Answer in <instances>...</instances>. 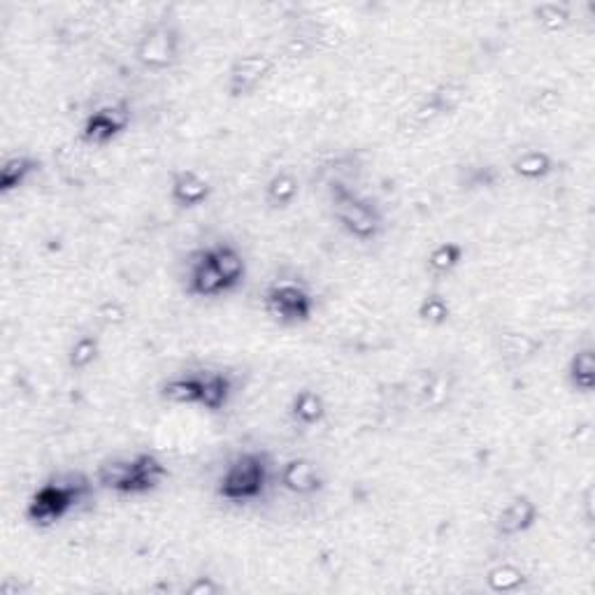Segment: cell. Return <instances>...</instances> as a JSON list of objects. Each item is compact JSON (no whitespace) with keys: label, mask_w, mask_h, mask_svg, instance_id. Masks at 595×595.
<instances>
[{"label":"cell","mask_w":595,"mask_h":595,"mask_svg":"<svg viewBox=\"0 0 595 595\" xmlns=\"http://www.w3.org/2000/svg\"><path fill=\"white\" fill-rule=\"evenodd\" d=\"M166 474H168V470L157 456L140 454V456L128 458V461H116L110 463V465H103L100 484L116 493L138 496V493L154 491L166 480Z\"/></svg>","instance_id":"6da1fadb"},{"label":"cell","mask_w":595,"mask_h":595,"mask_svg":"<svg viewBox=\"0 0 595 595\" xmlns=\"http://www.w3.org/2000/svg\"><path fill=\"white\" fill-rule=\"evenodd\" d=\"M268 461L263 454H242L225 468L219 481V496L231 503H249L266 491Z\"/></svg>","instance_id":"7a4b0ae2"},{"label":"cell","mask_w":595,"mask_h":595,"mask_svg":"<svg viewBox=\"0 0 595 595\" xmlns=\"http://www.w3.org/2000/svg\"><path fill=\"white\" fill-rule=\"evenodd\" d=\"M87 481H61V484H45L40 491L30 497L29 519L35 526H52L64 519L70 509L87 496Z\"/></svg>","instance_id":"3957f363"},{"label":"cell","mask_w":595,"mask_h":595,"mask_svg":"<svg viewBox=\"0 0 595 595\" xmlns=\"http://www.w3.org/2000/svg\"><path fill=\"white\" fill-rule=\"evenodd\" d=\"M333 209H336L337 221L359 240H372L379 231L377 209L368 200L349 191L347 186H333Z\"/></svg>","instance_id":"277c9868"},{"label":"cell","mask_w":595,"mask_h":595,"mask_svg":"<svg viewBox=\"0 0 595 595\" xmlns=\"http://www.w3.org/2000/svg\"><path fill=\"white\" fill-rule=\"evenodd\" d=\"M266 310L279 324H305L312 317L314 301L298 284H279L266 293Z\"/></svg>","instance_id":"5b68a950"},{"label":"cell","mask_w":595,"mask_h":595,"mask_svg":"<svg viewBox=\"0 0 595 595\" xmlns=\"http://www.w3.org/2000/svg\"><path fill=\"white\" fill-rule=\"evenodd\" d=\"M270 70L272 61L266 54H247V56L237 58L235 65L231 68V77H228V91L235 98L247 96V93H251L259 87L260 81L266 80Z\"/></svg>","instance_id":"8992f818"},{"label":"cell","mask_w":595,"mask_h":595,"mask_svg":"<svg viewBox=\"0 0 595 595\" xmlns=\"http://www.w3.org/2000/svg\"><path fill=\"white\" fill-rule=\"evenodd\" d=\"M128 126V112L119 107H105V110L93 112L84 123V140L91 145H107L110 140L123 133Z\"/></svg>","instance_id":"52a82bcc"},{"label":"cell","mask_w":595,"mask_h":595,"mask_svg":"<svg viewBox=\"0 0 595 595\" xmlns=\"http://www.w3.org/2000/svg\"><path fill=\"white\" fill-rule=\"evenodd\" d=\"M174 54H177V38L173 35V30L157 29L151 30L145 40H142L138 58L147 68L163 70L173 64Z\"/></svg>","instance_id":"ba28073f"},{"label":"cell","mask_w":595,"mask_h":595,"mask_svg":"<svg viewBox=\"0 0 595 595\" xmlns=\"http://www.w3.org/2000/svg\"><path fill=\"white\" fill-rule=\"evenodd\" d=\"M189 282H191V293L200 295V298H217V295L231 291L228 284L224 282V277L219 275V270H217V266H214L209 249H205V251L196 256Z\"/></svg>","instance_id":"9c48e42d"},{"label":"cell","mask_w":595,"mask_h":595,"mask_svg":"<svg viewBox=\"0 0 595 595\" xmlns=\"http://www.w3.org/2000/svg\"><path fill=\"white\" fill-rule=\"evenodd\" d=\"M538 521V507L528 497H516L497 516V531L503 535H521Z\"/></svg>","instance_id":"30bf717a"},{"label":"cell","mask_w":595,"mask_h":595,"mask_svg":"<svg viewBox=\"0 0 595 595\" xmlns=\"http://www.w3.org/2000/svg\"><path fill=\"white\" fill-rule=\"evenodd\" d=\"M209 184L196 173H180L173 182V200L180 208H198L208 200Z\"/></svg>","instance_id":"8fae6325"},{"label":"cell","mask_w":595,"mask_h":595,"mask_svg":"<svg viewBox=\"0 0 595 595\" xmlns=\"http://www.w3.org/2000/svg\"><path fill=\"white\" fill-rule=\"evenodd\" d=\"M198 384H200V400H198V404L209 412L224 410V404L231 398L228 377L219 375V372H205V375H198Z\"/></svg>","instance_id":"7c38bea8"},{"label":"cell","mask_w":595,"mask_h":595,"mask_svg":"<svg viewBox=\"0 0 595 595\" xmlns=\"http://www.w3.org/2000/svg\"><path fill=\"white\" fill-rule=\"evenodd\" d=\"M209 256H212L214 266H217L219 275L224 277V282L228 284V289L240 286V282L244 279V260L242 256L237 254V249L228 247V244H219V247L209 249Z\"/></svg>","instance_id":"4fadbf2b"},{"label":"cell","mask_w":595,"mask_h":595,"mask_svg":"<svg viewBox=\"0 0 595 595\" xmlns=\"http://www.w3.org/2000/svg\"><path fill=\"white\" fill-rule=\"evenodd\" d=\"M284 486L293 493H312L319 489V474L312 463L291 461L282 472Z\"/></svg>","instance_id":"5bb4252c"},{"label":"cell","mask_w":595,"mask_h":595,"mask_svg":"<svg viewBox=\"0 0 595 595\" xmlns=\"http://www.w3.org/2000/svg\"><path fill=\"white\" fill-rule=\"evenodd\" d=\"M570 382L582 394H591L595 384V361L591 349H582L574 353L573 363H570Z\"/></svg>","instance_id":"9a60e30c"},{"label":"cell","mask_w":595,"mask_h":595,"mask_svg":"<svg viewBox=\"0 0 595 595\" xmlns=\"http://www.w3.org/2000/svg\"><path fill=\"white\" fill-rule=\"evenodd\" d=\"M163 395H166L168 400H173V403L198 404V400H200V384H198V375L170 379V382L163 387Z\"/></svg>","instance_id":"2e32d148"},{"label":"cell","mask_w":595,"mask_h":595,"mask_svg":"<svg viewBox=\"0 0 595 595\" xmlns=\"http://www.w3.org/2000/svg\"><path fill=\"white\" fill-rule=\"evenodd\" d=\"M35 168H38V166H35V161H30V158H10V161L3 166V170H0V191L7 193L12 191V189L21 186Z\"/></svg>","instance_id":"e0dca14e"},{"label":"cell","mask_w":595,"mask_h":595,"mask_svg":"<svg viewBox=\"0 0 595 595\" xmlns=\"http://www.w3.org/2000/svg\"><path fill=\"white\" fill-rule=\"evenodd\" d=\"M324 400L319 398L314 391H302L293 403V416L295 421L305 423V426H314L324 419Z\"/></svg>","instance_id":"ac0fdd59"},{"label":"cell","mask_w":595,"mask_h":595,"mask_svg":"<svg viewBox=\"0 0 595 595\" xmlns=\"http://www.w3.org/2000/svg\"><path fill=\"white\" fill-rule=\"evenodd\" d=\"M295 196H298V182L293 180V174L282 173L268 184V202L272 208H289Z\"/></svg>","instance_id":"d6986e66"},{"label":"cell","mask_w":595,"mask_h":595,"mask_svg":"<svg viewBox=\"0 0 595 595\" xmlns=\"http://www.w3.org/2000/svg\"><path fill=\"white\" fill-rule=\"evenodd\" d=\"M461 244L445 242L439 244L438 249H433V254L428 256V268H430V272H435V275H449V272L461 263Z\"/></svg>","instance_id":"ffe728a7"},{"label":"cell","mask_w":595,"mask_h":595,"mask_svg":"<svg viewBox=\"0 0 595 595\" xmlns=\"http://www.w3.org/2000/svg\"><path fill=\"white\" fill-rule=\"evenodd\" d=\"M514 170L526 180H540L551 173V158L542 151H528L514 163Z\"/></svg>","instance_id":"44dd1931"},{"label":"cell","mask_w":595,"mask_h":595,"mask_svg":"<svg viewBox=\"0 0 595 595\" xmlns=\"http://www.w3.org/2000/svg\"><path fill=\"white\" fill-rule=\"evenodd\" d=\"M463 103V89L454 87V84H445L433 93L430 98V116L439 115H451L454 110H458Z\"/></svg>","instance_id":"7402d4cb"},{"label":"cell","mask_w":595,"mask_h":595,"mask_svg":"<svg viewBox=\"0 0 595 595\" xmlns=\"http://www.w3.org/2000/svg\"><path fill=\"white\" fill-rule=\"evenodd\" d=\"M96 353H98V344H96V340H91V337H84V340H80L75 347H72V353H70V365L77 368V370H84V368H89V365L93 363Z\"/></svg>","instance_id":"603a6c76"},{"label":"cell","mask_w":595,"mask_h":595,"mask_svg":"<svg viewBox=\"0 0 595 595\" xmlns=\"http://www.w3.org/2000/svg\"><path fill=\"white\" fill-rule=\"evenodd\" d=\"M521 582H523V574H521L519 570H514V567H497V570H493V573L489 574V584L496 591H512L516 589Z\"/></svg>","instance_id":"cb8c5ba5"},{"label":"cell","mask_w":595,"mask_h":595,"mask_svg":"<svg viewBox=\"0 0 595 595\" xmlns=\"http://www.w3.org/2000/svg\"><path fill=\"white\" fill-rule=\"evenodd\" d=\"M535 14H538L540 21L547 23V26H551V29H561L563 23L570 19V14H567L565 7L556 5V3H547V5H540L538 10H535Z\"/></svg>","instance_id":"d4e9b609"},{"label":"cell","mask_w":595,"mask_h":595,"mask_svg":"<svg viewBox=\"0 0 595 595\" xmlns=\"http://www.w3.org/2000/svg\"><path fill=\"white\" fill-rule=\"evenodd\" d=\"M421 317L426 319V321H430V324H442V321H446V317H449V307H446V302L442 301V298L430 295V298L423 302Z\"/></svg>","instance_id":"484cf974"}]
</instances>
